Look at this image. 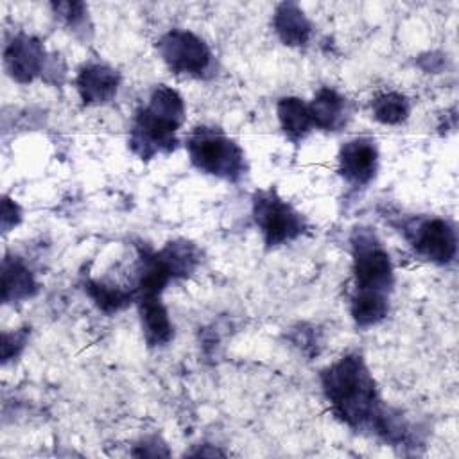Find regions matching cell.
I'll return each instance as SVG.
<instances>
[{"label":"cell","mask_w":459,"mask_h":459,"mask_svg":"<svg viewBox=\"0 0 459 459\" xmlns=\"http://www.w3.org/2000/svg\"><path fill=\"white\" fill-rule=\"evenodd\" d=\"M142 328L147 342L151 346L167 344L172 339V323L160 296H142L138 298Z\"/></svg>","instance_id":"11"},{"label":"cell","mask_w":459,"mask_h":459,"mask_svg":"<svg viewBox=\"0 0 459 459\" xmlns=\"http://www.w3.org/2000/svg\"><path fill=\"white\" fill-rule=\"evenodd\" d=\"M373 113L384 124H398L409 115V100L400 93H385L373 102Z\"/></svg>","instance_id":"18"},{"label":"cell","mask_w":459,"mask_h":459,"mask_svg":"<svg viewBox=\"0 0 459 459\" xmlns=\"http://www.w3.org/2000/svg\"><path fill=\"white\" fill-rule=\"evenodd\" d=\"M274 27L289 45H303L310 34V23L294 4H281L274 16Z\"/></svg>","instance_id":"13"},{"label":"cell","mask_w":459,"mask_h":459,"mask_svg":"<svg viewBox=\"0 0 459 459\" xmlns=\"http://www.w3.org/2000/svg\"><path fill=\"white\" fill-rule=\"evenodd\" d=\"M351 247L357 290L387 294L393 283V265L387 251L377 240L375 233L357 230L351 237Z\"/></svg>","instance_id":"4"},{"label":"cell","mask_w":459,"mask_h":459,"mask_svg":"<svg viewBox=\"0 0 459 459\" xmlns=\"http://www.w3.org/2000/svg\"><path fill=\"white\" fill-rule=\"evenodd\" d=\"M278 118L290 138H303L314 126L308 106L296 97H285L278 102Z\"/></svg>","instance_id":"14"},{"label":"cell","mask_w":459,"mask_h":459,"mask_svg":"<svg viewBox=\"0 0 459 459\" xmlns=\"http://www.w3.org/2000/svg\"><path fill=\"white\" fill-rule=\"evenodd\" d=\"M36 289L30 271L18 260H5L2 273V296L5 301L29 298Z\"/></svg>","instance_id":"15"},{"label":"cell","mask_w":459,"mask_h":459,"mask_svg":"<svg viewBox=\"0 0 459 459\" xmlns=\"http://www.w3.org/2000/svg\"><path fill=\"white\" fill-rule=\"evenodd\" d=\"M255 221L269 246H278L296 238L303 231V221L274 192H260L255 197Z\"/></svg>","instance_id":"5"},{"label":"cell","mask_w":459,"mask_h":459,"mask_svg":"<svg viewBox=\"0 0 459 459\" xmlns=\"http://www.w3.org/2000/svg\"><path fill=\"white\" fill-rule=\"evenodd\" d=\"M158 47L165 63L181 74H201L212 59L206 43L186 30L167 32Z\"/></svg>","instance_id":"7"},{"label":"cell","mask_w":459,"mask_h":459,"mask_svg":"<svg viewBox=\"0 0 459 459\" xmlns=\"http://www.w3.org/2000/svg\"><path fill=\"white\" fill-rule=\"evenodd\" d=\"M192 163L213 176L233 179L244 170L240 147L215 127H197L186 142Z\"/></svg>","instance_id":"3"},{"label":"cell","mask_w":459,"mask_h":459,"mask_svg":"<svg viewBox=\"0 0 459 459\" xmlns=\"http://www.w3.org/2000/svg\"><path fill=\"white\" fill-rule=\"evenodd\" d=\"M4 59L9 74L18 81L27 82L41 72L45 50L38 39L20 34L5 47Z\"/></svg>","instance_id":"9"},{"label":"cell","mask_w":459,"mask_h":459,"mask_svg":"<svg viewBox=\"0 0 459 459\" xmlns=\"http://www.w3.org/2000/svg\"><path fill=\"white\" fill-rule=\"evenodd\" d=\"M118 88V75L104 65H90L79 72L77 90L84 102L102 104L115 97Z\"/></svg>","instance_id":"10"},{"label":"cell","mask_w":459,"mask_h":459,"mask_svg":"<svg viewBox=\"0 0 459 459\" xmlns=\"http://www.w3.org/2000/svg\"><path fill=\"white\" fill-rule=\"evenodd\" d=\"M377 145L369 138H355L342 145L339 154L341 174L353 185H366L377 170Z\"/></svg>","instance_id":"8"},{"label":"cell","mask_w":459,"mask_h":459,"mask_svg":"<svg viewBox=\"0 0 459 459\" xmlns=\"http://www.w3.org/2000/svg\"><path fill=\"white\" fill-rule=\"evenodd\" d=\"M387 314V294L357 290L351 299V316L360 326L375 325Z\"/></svg>","instance_id":"16"},{"label":"cell","mask_w":459,"mask_h":459,"mask_svg":"<svg viewBox=\"0 0 459 459\" xmlns=\"http://www.w3.org/2000/svg\"><path fill=\"white\" fill-rule=\"evenodd\" d=\"M183 117V99L178 91L160 84L152 91L149 104L136 117L131 134L133 149L142 158L170 151L176 143V131L181 126Z\"/></svg>","instance_id":"2"},{"label":"cell","mask_w":459,"mask_h":459,"mask_svg":"<svg viewBox=\"0 0 459 459\" xmlns=\"http://www.w3.org/2000/svg\"><path fill=\"white\" fill-rule=\"evenodd\" d=\"M321 382L335 414L346 423L362 425L373 418L380 420L375 382L360 357H342L321 373Z\"/></svg>","instance_id":"1"},{"label":"cell","mask_w":459,"mask_h":459,"mask_svg":"<svg viewBox=\"0 0 459 459\" xmlns=\"http://www.w3.org/2000/svg\"><path fill=\"white\" fill-rule=\"evenodd\" d=\"M86 290L104 312H117L118 308H124L133 298V292H127L120 287L104 285V283H99V281L88 283Z\"/></svg>","instance_id":"17"},{"label":"cell","mask_w":459,"mask_h":459,"mask_svg":"<svg viewBox=\"0 0 459 459\" xmlns=\"http://www.w3.org/2000/svg\"><path fill=\"white\" fill-rule=\"evenodd\" d=\"M308 111L314 126L326 131H335L344 124L346 102L337 91L323 88L308 106Z\"/></svg>","instance_id":"12"},{"label":"cell","mask_w":459,"mask_h":459,"mask_svg":"<svg viewBox=\"0 0 459 459\" xmlns=\"http://www.w3.org/2000/svg\"><path fill=\"white\" fill-rule=\"evenodd\" d=\"M414 249L436 264H448L457 251L455 230L448 221L432 217L416 221L405 230Z\"/></svg>","instance_id":"6"}]
</instances>
